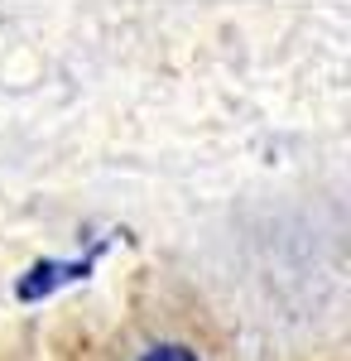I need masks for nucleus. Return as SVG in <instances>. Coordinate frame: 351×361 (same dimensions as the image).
Masks as SVG:
<instances>
[{"mask_svg": "<svg viewBox=\"0 0 351 361\" xmlns=\"http://www.w3.org/2000/svg\"><path fill=\"white\" fill-rule=\"evenodd\" d=\"M97 255L101 246H92L82 260H34L20 284H15V294H20V304H39V299H49L58 284H73V279H87L92 275V265H97Z\"/></svg>", "mask_w": 351, "mask_h": 361, "instance_id": "f257e3e1", "label": "nucleus"}, {"mask_svg": "<svg viewBox=\"0 0 351 361\" xmlns=\"http://www.w3.org/2000/svg\"><path fill=\"white\" fill-rule=\"evenodd\" d=\"M140 361H197V352H188L183 342H164V347H149Z\"/></svg>", "mask_w": 351, "mask_h": 361, "instance_id": "f03ea898", "label": "nucleus"}]
</instances>
